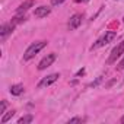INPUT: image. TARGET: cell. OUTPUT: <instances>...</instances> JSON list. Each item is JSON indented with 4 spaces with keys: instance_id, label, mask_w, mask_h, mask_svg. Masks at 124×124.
<instances>
[{
    "instance_id": "cell-6",
    "label": "cell",
    "mask_w": 124,
    "mask_h": 124,
    "mask_svg": "<svg viewBox=\"0 0 124 124\" xmlns=\"http://www.w3.org/2000/svg\"><path fill=\"white\" fill-rule=\"evenodd\" d=\"M13 29H15V23H13V22H12V23H5V25H2V28H0V39L5 41V39L13 32Z\"/></svg>"
},
{
    "instance_id": "cell-4",
    "label": "cell",
    "mask_w": 124,
    "mask_h": 124,
    "mask_svg": "<svg viewBox=\"0 0 124 124\" xmlns=\"http://www.w3.org/2000/svg\"><path fill=\"white\" fill-rule=\"evenodd\" d=\"M55 58H57V55H55V53H50V54H47V57H44L41 61H39V64H38V70H45L47 67H50L54 61H55Z\"/></svg>"
},
{
    "instance_id": "cell-3",
    "label": "cell",
    "mask_w": 124,
    "mask_h": 124,
    "mask_svg": "<svg viewBox=\"0 0 124 124\" xmlns=\"http://www.w3.org/2000/svg\"><path fill=\"white\" fill-rule=\"evenodd\" d=\"M123 54H124V39H123V41H121L117 47H114V50L111 51V55H109V58H108L107 63H108V64L115 63L117 58H118V57H121Z\"/></svg>"
},
{
    "instance_id": "cell-9",
    "label": "cell",
    "mask_w": 124,
    "mask_h": 124,
    "mask_svg": "<svg viewBox=\"0 0 124 124\" xmlns=\"http://www.w3.org/2000/svg\"><path fill=\"white\" fill-rule=\"evenodd\" d=\"M34 5H35V0H25L23 3L19 5V8H18L16 12H18V13H23V12H26L29 8H32Z\"/></svg>"
},
{
    "instance_id": "cell-20",
    "label": "cell",
    "mask_w": 124,
    "mask_h": 124,
    "mask_svg": "<svg viewBox=\"0 0 124 124\" xmlns=\"http://www.w3.org/2000/svg\"><path fill=\"white\" fill-rule=\"evenodd\" d=\"M76 3H86V2H89V0H75Z\"/></svg>"
},
{
    "instance_id": "cell-22",
    "label": "cell",
    "mask_w": 124,
    "mask_h": 124,
    "mask_svg": "<svg viewBox=\"0 0 124 124\" xmlns=\"http://www.w3.org/2000/svg\"><path fill=\"white\" fill-rule=\"evenodd\" d=\"M123 21H124V18H123Z\"/></svg>"
},
{
    "instance_id": "cell-1",
    "label": "cell",
    "mask_w": 124,
    "mask_h": 124,
    "mask_svg": "<svg viewBox=\"0 0 124 124\" xmlns=\"http://www.w3.org/2000/svg\"><path fill=\"white\" fill-rule=\"evenodd\" d=\"M47 44H48L47 41H37V42L31 44V45L28 47V50L25 51V54H23V60H25V61H29L31 58H34Z\"/></svg>"
},
{
    "instance_id": "cell-2",
    "label": "cell",
    "mask_w": 124,
    "mask_h": 124,
    "mask_svg": "<svg viewBox=\"0 0 124 124\" xmlns=\"http://www.w3.org/2000/svg\"><path fill=\"white\" fill-rule=\"evenodd\" d=\"M117 37V32H114V31H107L105 32V35H102L92 47H91V50H96V48H99V47H104V45H107V44H109L114 38Z\"/></svg>"
},
{
    "instance_id": "cell-15",
    "label": "cell",
    "mask_w": 124,
    "mask_h": 124,
    "mask_svg": "<svg viewBox=\"0 0 124 124\" xmlns=\"http://www.w3.org/2000/svg\"><path fill=\"white\" fill-rule=\"evenodd\" d=\"M6 107H8V102H6V101H2V105H0V114H3V112H5Z\"/></svg>"
},
{
    "instance_id": "cell-19",
    "label": "cell",
    "mask_w": 124,
    "mask_h": 124,
    "mask_svg": "<svg viewBox=\"0 0 124 124\" xmlns=\"http://www.w3.org/2000/svg\"><path fill=\"white\" fill-rule=\"evenodd\" d=\"M82 75H85V69H82V70H79V72L76 73V76H82Z\"/></svg>"
},
{
    "instance_id": "cell-17",
    "label": "cell",
    "mask_w": 124,
    "mask_h": 124,
    "mask_svg": "<svg viewBox=\"0 0 124 124\" xmlns=\"http://www.w3.org/2000/svg\"><path fill=\"white\" fill-rule=\"evenodd\" d=\"M101 80H102V76H99V78H98V79H96L95 82H92V83H91V86H96V85H98V83H99Z\"/></svg>"
},
{
    "instance_id": "cell-13",
    "label": "cell",
    "mask_w": 124,
    "mask_h": 124,
    "mask_svg": "<svg viewBox=\"0 0 124 124\" xmlns=\"http://www.w3.org/2000/svg\"><path fill=\"white\" fill-rule=\"evenodd\" d=\"M25 19H26L25 16H16V18H13V21H12V22H13V23L16 25V23H21V22H25Z\"/></svg>"
},
{
    "instance_id": "cell-21",
    "label": "cell",
    "mask_w": 124,
    "mask_h": 124,
    "mask_svg": "<svg viewBox=\"0 0 124 124\" xmlns=\"http://www.w3.org/2000/svg\"><path fill=\"white\" fill-rule=\"evenodd\" d=\"M121 123H123V124H124V117H123V118H121Z\"/></svg>"
},
{
    "instance_id": "cell-10",
    "label": "cell",
    "mask_w": 124,
    "mask_h": 124,
    "mask_svg": "<svg viewBox=\"0 0 124 124\" xmlns=\"http://www.w3.org/2000/svg\"><path fill=\"white\" fill-rule=\"evenodd\" d=\"M23 91H25L23 85H12V86H10V93H12V95H15V96H18V95L23 93Z\"/></svg>"
},
{
    "instance_id": "cell-14",
    "label": "cell",
    "mask_w": 124,
    "mask_h": 124,
    "mask_svg": "<svg viewBox=\"0 0 124 124\" xmlns=\"http://www.w3.org/2000/svg\"><path fill=\"white\" fill-rule=\"evenodd\" d=\"M82 121H83L82 118H79V117H75V118H70L67 123H69V124H75V123H82Z\"/></svg>"
},
{
    "instance_id": "cell-8",
    "label": "cell",
    "mask_w": 124,
    "mask_h": 124,
    "mask_svg": "<svg viewBox=\"0 0 124 124\" xmlns=\"http://www.w3.org/2000/svg\"><path fill=\"white\" fill-rule=\"evenodd\" d=\"M50 12H51V9L48 6H39V8L35 9L34 16H37V18H45V16L50 15Z\"/></svg>"
},
{
    "instance_id": "cell-18",
    "label": "cell",
    "mask_w": 124,
    "mask_h": 124,
    "mask_svg": "<svg viewBox=\"0 0 124 124\" xmlns=\"http://www.w3.org/2000/svg\"><path fill=\"white\" fill-rule=\"evenodd\" d=\"M124 69V58L120 61V64H118V70H123Z\"/></svg>"
},
{
    "instance_id": "cell-16",
    "label": "cell",
    "mask_w": 124,
    "mask_h": 124,
    "mask_svg": "<svg viewBox=\"0 0 124 124\" xmlns=\"http://www.w3.org/2000/svg\"><path fill=\"white\" fill-rule=\"evenodd\" d=\"M63 2H64V0H51V5L53 6H58V5H61Z\"/></svg>"
},
{
    "instance_id": "cell-11",
    "label": "cell",
    "mask_w": 124,
    "mask_h": 124,
    "mask_svg": "<svg viewBox=\"0 0 124 124\" xmlns=\"http://www.w3.org/2000/svg\"><path fill=\"white\" fill-rule=\"evenodd\" d=\"M34 121V115H23L22 118L18 120V124H28V123H32Z\"/></svg>"
},
{
    "instance_id": "cell-7",
    "label": "cell",
    "mask_w": 124,
    "mask_h": 124,
    "mask_svg": "<svg viewBox=\"0 0 124 124\" xmlns=\"http://www.w3.org/2000/svg\"><path fill=\"white\" fill-rule=\"evenodd\" d=\"M82 19H83V15H80V13L73 15V16L70 18V21H69V28H70V29H76V28H79L80 23H82Z\"/></svg>"
},
{
    "instance_id": "cell-12",
    "label": "cell",
    "mask_w": 124,
    "mask_h": 124,
    "mask_svg": "<svg viewBox=\"0 0 124 124\" xmlns=\"http://www.w3.org/2000/svg\"><path fill=\"white\" fill-rule=\"evenodd\" d=\"M13 115H15V111H9L6 115H3V117H2V123H3V124H5V123H8Z\"/></svg>"
},
{
    "instance_id": "cell-5",
    "label": "cell",
    "mask_w": 124,
    "mask_h": 124,
    "mask_svg": "<svg viewBox=\"0 0 124 124\" xmlns=\"http://www.w3.org/2000/svg\"><path fill=\"white\" fill-rule=\"evenodd\" d=\"M58 78H60V75H58V73H53V75H48V76L42 78V79L39 80V83H38V89H44V88H47V86L53 85Z\"/></svg>"
}]
</instances>
